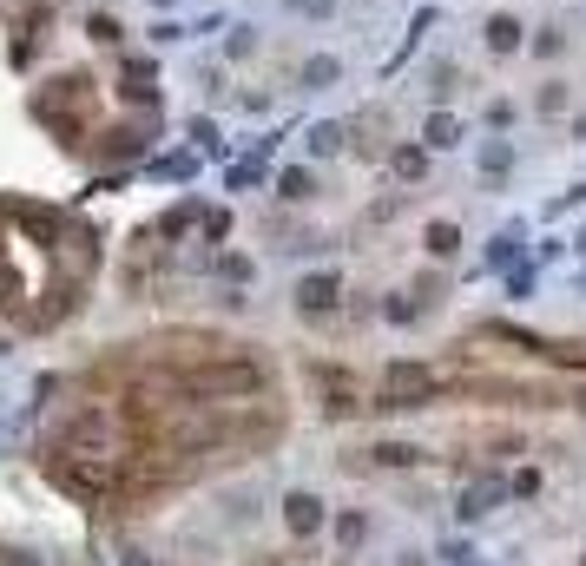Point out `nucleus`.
I'll list each match as a JSON object with an SVG mask.
<instances>
[{
    "instance_id": "f257e3e1",
    "label": "nucleus",
    "mask_w": 586,
    "mask_h": 566,
    "mask_svg": "<svg viewBox=\"0 0 586 566\" xmlns=\"http://www.w3.org/2000/svg\"><path fill=\"white\" fill-rule=\"evenodd\" d=\"M264 389V369L257 362H205L185 376V395L191 402H238V395H257Z\"/></svg>"
},
{
    "instance_id": "f03ea898",
    "label": "nucleus",
    "mask_w": 586,
    "mask_h": 566,
    "mask_svg": "<svg viewBox=\"0 0 586 566\" xmlns=\"http://www.w3.org/2000/svg\"><path fill=\"white\" fill-rule=\"evenodd\" d=\"M428 395H435V376H428L422 362H389V369H382V402L376 409H422Z\"/></svg>"
},
{
    "instance_id": "7ed1b4c3",
    "label": "nucleus",
    "mask_w": 586,
    "mask_h": 566,
    "mask_svg": "<svg viewBox=\"0 0 586 566\" xmlns=\"http://www.w3.org/2000/svg\"><path fill=\"white\" fill-rule=\"evenodd\" d=\"M323 520H330V507H323V494H310V488H290L284 494V527L297 540H310V534H323Z\"/></svg>"
},
{
    "instance_id": "20e7f679",
    "label": "nucleus",
    "mask_w": 586,
    "mask_h": 566,
    "mask_svg": "<svg viewBox=\"0 0 586 566\" xmlns=\"http://www.w3.org/2000/svg\"><path fill=\"white\" fill-rule=\"evenodd\" d=\"M336 297H343V277H336V270H310V277L297 283V310H303V316L336 310Z\"/></svg>"
},
{
    "instance_id": "39448f33",
    "label": "nucleus",
    "mask_w": 586,
    "mask_h": 566,
    "mask_svg": "<svg viewBox=\"0 0 586 566\" xmlns=\"http://www.w3.org/2000/svg\"><path fill=\"white\" fill-rule=\"evenodd\" d=\"M507 494H514V488H507L501 474H481V481H468V488H461V507H455V514H461V520H481V514H494Z\"/></svg>"
},
{
    "instance_id": "423d86ee",
    "label": "nucleus",
    "mask_w": 586,
    "mask_h": 566,
    "mask_svg": "<svg viewBox=\"0 0 586 566\" xmlns=\"http://www.w3.org/2000/svg\"><path fill=\"white\" fill-rule=\"evenodd\" d=\"M461 139H468V126H461L448 106H435V112L422 119V145H428V152H455Z\"/></svg>"
},
{
    "instance_id": "0eeeda50",
    "label": "nucleus",
    "mask_w": 586,
    "mask_h": 566,
    "mask_svg": "<svg viewBox=\"0 0 586 566\" xmlns=\"http://www.w3.org/2000/svg\"><path fill=\"white\" fill-rule=\"evenodd\" d=\"M475 172L481 178H507L514 172V139H481L475 145Z\"/></svg>"
},
{
    "instance_id": "6e6552de",
    "label": "nucleus",
    "mask_w": 586,
    "mask_h": 566,
    "mask_svg": "<svg viewBox=\"0 0 586 566\" xmlns=\"http://www.w3.org/2000/svg\"><path fill=\"white\" fill-rule=\"evenodd\" d=\"M481 33H488V47H494V53H521V47H527V27H521L514 14H494Z\"/></svg>"
},
{
    "instance_id": "1a4fd4ad",
    "label": "nucleus",
    "mask_w": 586,
    "mask_h": 566,
    "mask_svg": "<svg viewBox=\"0 0 586 566\" xmlns=\"http://www.w3.org/2000/svg\"><path fill=\"white\" fill-rule=\"evenodd\" d=\"M343 139H349V132L336 126V119H317V126L303 132V152H310V158H336V152H343Z\"/></svg>"
},
{
    "instance_id": "9d476101",
    "label": "nucleus",
    "mask_w": 586,
    "mask_h": 566,
    "mask_svg": "<svg viewBox=\"0 0 586 566\" xmlns=\"http://www.w3.org/2000/svg\"><path fill=\"white\" fill-rule=\"evenodd\" d=\"M521 237H527V224H507L501 237L488 244V257H481V270H507L514 257H521Z\"/></svg>"
},
{
    "instance_id": "9b49d317",
    "label": "nucleus",
    "mask_w": 586,
    "mask_h": 566,
    "mask_svg": "<svg viewBox=\"0 0 586 566\" xmlns=\"http://www.w3.org/2000/svg\"><path fill=\"white\" fill-rule=\"evenodd\" d=\"M297 79L310 86V93H323V86H336V79H343V60H336V53H310Z\"/></svg>"
},
{
    "instance_id": "f8f14e48",
    "label": "nucleus",
    "mask_w": 586,
    "mask_h": 566,
    "mask_svg": "<svg viewBox=\"0 0 586 566\" xmlns=\"http://www.w3.org/2000/svg\"><path fill=\"white\" fill-rule=\"evenodd\" d=\"M389 172H396L402 185L428 178V145H396V152H389Z\"/></svg>"
},
{
    "instance_id": "ddd939ff",
    "label": "nucleus",
    "mask_w": 586,
    "mask_h": 566,
    "mask_svg": "<svg viewBox=\"0 0 586 566\" xmlns=\"http://www.w3.org/2000/svg\"><path fill=\"white\" fill-rule=\"evenodd\" d=\"M277 191H284L290 205H303V198H317V172H310V165H284V172H277Z\"/></svg>"
},
{
    "instance_id": "4468645a",
    "label": "nucleus",
    "mask_w": 586,
    "mask_h": 566,
    "mask_svg": "<svg viewBox=\"0 0 586 566\" xmlns=\"http://www.w3.org/2000/svg\"><path fill=\"white\" fill-rule=\"evenodd\" d=\"M422 244H428V257H455V251H461V231H455L448 218H435V224L422 231Z\"/></svg>"
},
{
    "instance_id": "2eb2a0df",
    "label": "nucleus",
    "mask_w": 586,
    "mask_h": 566,
    "mask_svg": "<svg viewBox=\"0 0 586 566\" xmlns=\"http://www.w3.org/2000/svg\"><path fill=\"white\" fill-rule=\"evenodd\" d=\"M369 461H382V468H409V461H422V448H415V441H376Z\"/></svg>"
},
{
    "instance_id": "dca6fc26",
    "label": "nucleus",
    "mask_w": 586,
    "mask_h": 566,
    "mask_svg": "<svg viewBox=\"0 0 586 566\" xmlns=\"http://www.w3.org/2000/svg\"><path fill=\"white\" fill-rule=\"evenodd\" d=\"M363 540H369V514H336V547L356 553Z\"/></svg>"
},
{
    "instance_id": "f3484780",
    "label": "nucleus",
    "mask_w": 586,
    "mask_h": 566,
    "mask_svg": "<svg viewBox=\"0 0 586 566\" xmlns=\"http://www.w3.org/2000/svg\"><path fill=\"white\" fill-rule=\"evenodd\" d=\"M191 172H198V152H172V158H152V178H172V185H178V178H191Z\"/></svg>"
},
{
    "instance_id": "a211bd4d",
    "label": "nucleus",
    "mask_w": 586,
    "mask_h": 566,
    "mask_svg": "<svg viewBox=\"0 0 586 566\" xmlns=\"http://www.w3.org/2000/svg\"><path fill=\"white\" fill-rule=\"evenodd\" d=\"M198 218H205V211H198V205H191V198H185V205H172V211H165V218H159V231H165V237H185V231H191V224H198Z\"/></svg>"
},
{
    "instance_id": "6ab92c4d",
    "label": "nucleus",
    "mask_w": 586,
    "mask_h": 566,
    "mask_svg": "<svg viewBox=\"0 0 586 566\" xmlns=\"http://www.w3.org/2000/svg\"><path fill=\"white\" fill-rule=\"evenodd\" d=\"M224 53H231V60H251L257 53V27H244V20L238 27H224Z\"/></svg>"
},
{
    "instance_id": "aec40b11",
    "label": "nucleus",
    "mask_w": 586,
    "mask_h": 566,
    "mask_svg": "<svg viewBox=\"0 0 586 566\" xmlns=\"http://www.w3.org/2000/svg\"><path fill=\"white\" fill-rule=\"evenodd\" d=\"M534 290H540V270L534 264H514V270H507V297H534Z\"/></svg>"
},
{
    "instance_id": "412c9836",
    "label": "nucleus",
    "mask_w": 586,
    "mask_h": 566,
    "mask_svg": "<svg viewBox=\"0 0 586 566\" xmlns=\"http://www.w3.org/2000/svg\"><path fill=\"white\" fill-rule=\"evenodd\" d=\"M218 277L224 283H251L257 270H251V257H218Z\"/></svg>"
},
{
    "instance_id": "4be33fe9",
    "label": "nucleus",
    "mask_w": 586,
    "mask_h": 566,
    "mask_svg": "<svg viewBox=\"0 0 586 566\" xmlns=\"http://www.w3.org/2000/svg\"><path fill=\"white\" fill-rule=\"evenodd\" d=\"M198 231H205V244L231 237V211H205V218H198Z\"/></svg>"
},
{
    "instance_id": "5701e85b",
    "label": "nucleus",
    "mask_w": 586,
    "mask_h": 566,
    "mask_svg": "<svg viewBox=\"0 0 586 566\" xmlns=\"http://www.w3.org/2000/svg\"><path fill=\"white\" fill-rule=\"evenodd\" d=\"M382 316H389V323H415L422 303H415V297H389V303H382Z\"/></svg>"
},
{
    "instance_id": "b1692460",
    "label": "nucleus",
    "mask_w": 586,
    "mask_h": 566,
    "mask_svg": "<svg viewBox=\"0 0 586 566\" xmlns=\"http://www.w3.org/2000/svg\"><path fill=\"white\" fill-rule=\"evenodd\" d=\"M191 145H198V152H218V126H211V119H191Z\"/></svg>"
},
{
    "instance_id": "393cba45",
    "label": "nucleus",
    "mask_w": 586,
    "mask_h": 566,
    "mask_svg": "<svg viewBox=\"0 0 586 566\" xmlns=\"http://www.w3.org/2000/svg\"><path fill=\"white\" fill-rule=\"evenodd\" d=\"M86 33H93V40H106V47H112V40H119V20H112V14H93V20H86Z\"/></svg>"
},
{
    "instance_id": "a878e982",
    "label": "nucleus",
    "mask_w": 586,
    "mask_h": 566,
    "mask_svg": "<svg viewBox=\"0 0 586 566\" xmlns=\"http://www.w3.org/2000/svg\"><path fill=\"white\" fill-rule=\"evenodd\" d=\"M178 40H185V27H178V20H159V27H152V47H178Z\"/></svg>"
},
{
    "instance_id": "bb28decb",
    "label": "nucleus",
    "mask_w": 586,
    "mask_h": 566,
    "mask_svg": "<svg viewBox=\"0 0 586 566\" xmlns=\"http://www.w3.org/2000/svg\"><path fill=\"white\" fill-rule=\"evenodd\" d=\"M330 7H336V0H290V14H310V20H323Z\"/></svg>"
},
{
    "instance_id": "cd10ccee",
    "label": "nucleus",
    "mask_w": 586,
    "mask_h": 566,
    "mask_svg": "<svg viewBox=\"0 0 586 566\" xmlns=\"http://www.w3.org/2000/svg\"><path fill=\"white\" fill-rule=\"evenodd\" d=\"M507 488H514V494H540V474H534V468H521L514 481H507Z\"/></svg>"
},
{
    "instance_id": "c85d7f7f",
    "label": "nucleus",
    "mask_w": 586,
    "mask_h": 566,
    "mask_svg": "<svg viewBox=\"0 0 586 566\" xmlns=\"http://www.w3.org/2000/svg\"><path fill=\"white\" fill-rule=\"evenodd\" d=\"M119 566H152V560H145V547H119Z\"/></svg>"
},
{
    "instance_id": "c756f323",
    "label": "nucleus",
    "mask_w": 586,
    "mask_h": 566,
    "mask_svg": "<svg viewBox=\"0 0 586 566\" xmlns=\"http://www.w3.org/2000/svg\"><path fill=\"white\" fill-rule=\"evenodd\" d=\"M0 566H47V560H33V553H7Z\"/></svg>"
},
{
    "instance_id": "7c9ffc66",
    "label": "nucleus",
    "mask_w": 586,
    "mask_h": 566,
    "mask_svg": "<svg viewBox=\"0 0 586 566\" xmlns=\"http://www.w3.org/2000/svg\"><path fill=\"white\" fill-rule=\"evenodd\" d=\"M145 7H152V14H172V7H178V0H145Z\"/></svg>"
},
{
    "instance_id": "2f4dec72",
    "label": "nucleus",
    "mask_w": 586,
    "mask_h": 566,
    "mask_svg": "<svg viewBox=\"0 0 586 566\" xmlns=\"http://www.w3.org/2000/svg\"><path fill=\"white\" fill-rule=\"evenodd\" d=\"M573 139H580V145H586V112H580V119H573Z\"/></svg>"
},
{
    "instance_id": "473e14b6",
    "label": "nucleus",
    "mask_w": 586,
    "mask_h": 566,
    "mask_svg": "<svg viewBox=\"0 0 586 566\" xmlns=\"http://www.w3.org/2000/svg\"><path fill=\"white\" fill-rule=\"evenodd\" d=\"M573 409H580V415H586V382H580V395H573Z\"/></svg>"
},
{
    "instance_id": "72a5a7b5",
    "label": "nucleus",
    "mask_w": 586,
    "mask_h": 566,
    "mask_svg": "<svg viewBox=\"0 0 586 566\" xmlns=\"http://www.w3.org/2000/svg\"><path fill=\"white\" fill-rule=\"evenodd\" d=\"M573 290H580V297H586V270H580V277H573Z\"/></svg>"
},
{
    "instance_id": "f704fd0d",
    "label": "nucleus",
    "mask_w": 586,
    "mask_h": 566,
    "mask_svg": "<svg viewBox=\"0 0 586 566\" xmlns=\"http://www.w3.org/2000/svg\"><path fill=\"white\" fill-rule=\"evenodd\" d=\"M580 198H586V185H580Z\"/></svg>"
}]
</instances>
